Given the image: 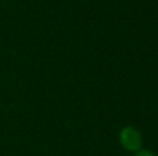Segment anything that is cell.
Returning <instances> with one entry per match:
<instances>
[{"mask_svg": "<svg viewBox=\"0 0 158 156\" xmlns=\"http://www.w3.org/2000/svg\"><path fill=\"white\" fill-rule=\"evenodd\" d=\"M120 141H121V146L131 152L138 150L141 147V142H143L140 132L134 127H124L120 133Z\"/></svg>", "mask_w": 158, "mask_h": 156, "instance_id": "6da1fadb", "label": "cell"}, {"mask_svg": "<svg viewBox=\"0 0 158 156\" xmlns=\"http://www.w3.org/2000/svg\"><path fill=\"white\" fill-rule=\"evenodd\" d=\"M135 156H155V155L151 153V152H148V150H141V152H138Z\"/></svg>", "mask_w": 158, "mask_h": 156, "instance_id": "7a4b0ae2", "label": "cell"}]
</instances>
